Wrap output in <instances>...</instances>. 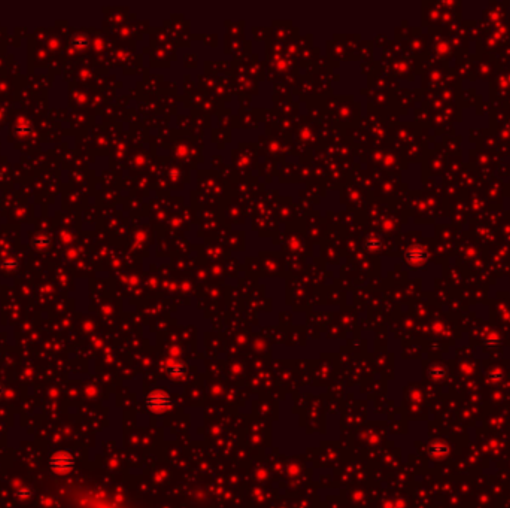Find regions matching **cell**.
<instances>
[{
  "mask_svg": "<svg viewBox=\"0 0 510 508\" xmlns=\"http://www.w3.org/2000/svg\"><path fill=\"white\" fill-rule=\"evenodd\" d=\"M448 453H449V449L443 443H434L430 446V455L436 459H443L445 456H448Z\"/></svg>",
  "mask_w": 510,
  "mask_h": 508,
  "instance_id": "obj_1",
  "label": "cell"
},
{
  "mask_svg": "<svg viewBox=\"0 0 510 508\" xmlns=\"http://www.w3.org/2000/svg\"><path fill=\"white\" fill-rule=\"evenodd\" d=\"M406 256H408V259L410 262H413V264H421V262L425 259V252H424L422 248L413 246L412 249H409Z\"/></svg>",
  "mask_w": 510,
  "mask_h": 508,
  "instance_id": "obj_2",
  "label": "cell"
},
{
  "mask_svg": "<svg viewBox=\"0 0 510 508\" xmlns=\"http://www.w3.org/2000/svg\"><path fill=\"white\" fill-rule=\"evenodd\" d=\"M430 373H431V376H433V377H436V379H443V376H445V370H443V368L431 370Z\"/></svg>",
  "mask_w": 510,
  "mask_h": 508,
  "instance_id": "obj_3",
  "label": "cell"
}]
</instances>
